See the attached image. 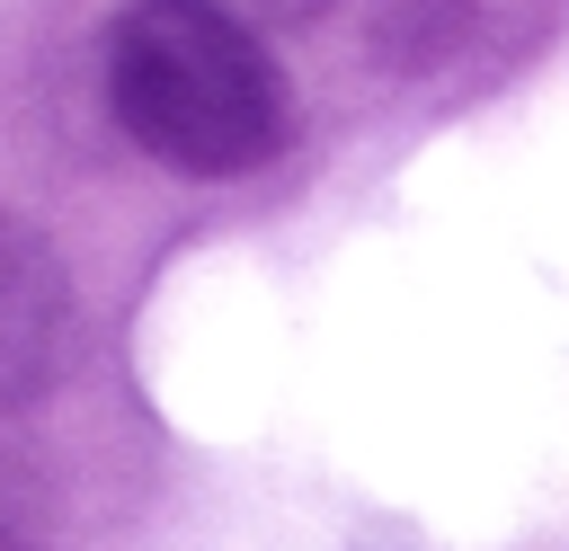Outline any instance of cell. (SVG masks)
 I'll return each mask as SVG.
<instances>
[{
    "instance_id": "277c9868",
    "label": "cell",
    "mask_w": 569,
    "mask_h": 551,
    "mask_svg": "<svg viewBox=\"0 0 569 551\" xmlns=\"http://www.w3.org/2000/svg\"><path fill=\"white\" fill-rule=\"evenodd\" d=\"M0 551H27V542H18V533H0Z\"/></svg>"
},
{
    "instance_id": "7a4b0ae2",
    "label": "cell",
    "mask_w": 569,
    "mask_h": 551,
    "mask_svg": "<svg viewBox=\"0 0 569 551\" xmlns=\"http://www.w3.org/2000/svg\"><path fill=\"white\" fill-rule=\"evenodd\" d=\"M71 347V284L62 258L44 249L36 222H18L0 204V409H27L36 391H53Z\"/></svg>"
},
{
    "instance_id": "3957f363",
    "label": "cell",
    "mask_w": 569,
    "mask_h": 551,
    "mask_svg": "<svg viewBox=\"0 0 569 551\" xmlns=\"http://www.w3.org/2000/svg\"><path fill=\"white\" fill-rule=\"evenodd\" d=\"M213 9H231L240 27H267V18H311L320 0H213Z\"/></svg>"
},
{
    "instance_id": "6da1fadb",
    "label": "cell",
    "mask_w": 569,
    "mask_h": 551,
    "mask_svg": "<svg viewBox=\"0 0 569 551\" xmlns=\"http://www.w3.org/2000/svg\"><path fill=\"white\" fill-rule=\"evenodd\" d=\"M107 98L178 178H240L284 142V71L213 0H133L107 44Z\"/></svg>"
}]
</instances>
